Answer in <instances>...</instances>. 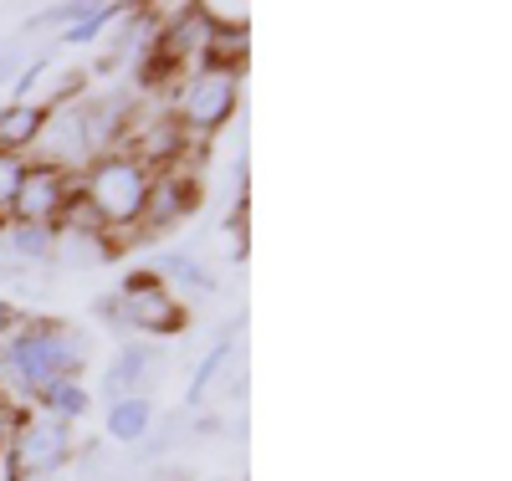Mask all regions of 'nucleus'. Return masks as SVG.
Returning <instances> with one entry per match:
<instances>
[{"label": "nucleus", "instance_id": "nucleus-1", "mask_svg": "<svg viewBox=\"0 0 512 481\" xmlns=\"http://www.w3.org/2000/svg\"><path fill=\"white\" fill-rule=\"evenodd\" d=\"M82 359H88L82 338L67 323H52V318L21 323L6 343H0V374L16 389H26V395H41V389L57 384V379H77Z\"/></svg>", "mask_w": 512, "mask_h": 481}, {"label": "nucleus", "instance_id": "nucleus-2", "mask_svg": "<svg viewBox=\"0 0 512 481\" xmlns=\"http://www.w3.org/2000/svg\"><path fill=\"white\" fill-rule=\"evenodd\" d=\"M149 185H154V169L134 154H98L88 164V174H82V200H88V210L103 221V236L118 241H134V231L128 226H139L144 221V205H149Z\"/></svg>", "mask_w": 512, "mask_h": 481}, {"label": "nucleus", "instance_id": "nucleus-3", "mask_svg": "<svg viewBox=\"0 0 512 481\" xmlns=\"http://www.w3.org/2000/svg\"><path fill=\"white\" fill-rule=\"evenodd\" d=\"M236 103H241V72L190 67V77L175 87V123L185 139H205L236 113Z\"/></svg>", "mask_w": 512, "mask_h": 481}, {"label": "nucleus", "instance_id": "nucleus-4", "mask_svg": "<svg viewBox=\"0 0 512 481\" xmlns=\"http://www.w3.org/2000/svg\"><path fill=\"white\" fill-rule=\"evenodd\" d=\"M6 461L16 476L52 481V471H62L72 461V425L52 420V415H21L11 446H6Z\"/></svg>", "mask_w": 512, "mask_h": 481}, {"label": "nucleus", "instance_id": "nucleus-5", "mask_svg": "<svg viewBox=\"0 0 512 481\" xmlns=\"http://www.w3.org/2000/svg\"><path fill=\"white\" fill-rule=\"evenodd\" d=\"M77 190H82V174L57 169V164H26L16 205H11V226H57L62 210L77 200Z\"/></svg>", "mask_w": 512, "mask_h": 481}, {"label": "nucleus", "instance_id": "nucleus-6", "mask_svg": "<svg viewBox=\"0 0 512 481\" xmlns=\"http://www.w3.org/2000/svg\"><path fill=\"white\" fill-rule=\"evenodd\" d=\"M123 323H134L144 333H180L185 328V308L154 272H134L123 282Z\"/></svg>", "mask_w": 512, "mask_h": 481}, {"label": "nucleus", "instance_id": "nucleus-7", "mask_svg": "<svg viewBox=\"0 0 512 481\" xmlns=\"http://www.w3.org/2000/svg\"><path fill=\"white\" fill-rule=\"evenodd\" d=\"M195 205H200L195 174L180 169V164L159 169V174H154V185H149V205H144V231H169V226H180Z\"/></svg>", "mask_w": 512, "mask_h": 481}, {"label": "nucleus", "instance_id": "nucleus-8", "mask_svg": "<svg viewBox=\"0 0 512 481\" xmlns=\"http://www.w3.org/2000/svg\"><path fill=\"white\" fill-rule=\"evenodd\" d=\"M41 123H47V103H0V154H26L41 139Z\"/></svg>", "mask_w": 512, "mask_h": 481}, {"label": "nucleus", "instance_id": "nucleus-9", "mask_svg": "<svg viewBox=\"0 0 512 481\" xmlns=\"http://www.w3.org/2000/svg\"><path fill=\"white\" fill-rule=\"evenodd\" d=\"M149 364H154V348H123V354L108 364V374H103V389H108L113 400H128L144 384Z\"/></svg>", "mask_w": 512, "mask_h": 481}, {"label": "nucleus", "instance_id": "nucleus-10", "mask_svg": "<svg viewBox=\"0 0 512 481\" xmlns=\"http://www.w3.org/2000/svg\"><path fill=\"white\" fill-rule=\"evenodd\" d=\"M149 425H154V405L144 395L113 400V410H108V435H113V441H144Z\"/></svg>", "mask_w": 512, "mask_h": 481}, {"label": "nucleus", "instance_id": "nucleus-11", "mask_svg": "<svg viewBox=\"0 0 512 481\" xmlns=\"http://www.w3.org/2000/svg\"><path fill=\"white\" fill-rule=\"evenodd\" d=\"M41 415H52V420H82L88 415V389H82V379H57V384H47L41 389Z\"/></svg>", "mask_w": 512, "mask_h": 481}, {"label": "nucleus", "instance_id": "nucleus-12", "mask_svg": "<svg viewBox=\"0 0 512 481\" xmlns=\"http://www.w3.org/2000/svg\"><path fill=\"white\" fill-rule=\"evenodd\" d=\"M113 16H118V6H72V21L62 26V41L67 47H82V41H93Z\"/></svg>", "mask_w": 512, "mask_h": 481}, {"label": "nucleus", "instance_id": "nucleus-13", "mask_svg": "<svg viewBox=\"0 0 512 481\" xmlns=\"http://www.w3.org/2000/svg\"><path fill=\"white\" fill-rule=\"evenodd\" d=\"M236 359V343L226 338V343H216V348H210V354L200 359V369H195V379H190V400L200 405L205 395H210V389H216V379H221V369Z\"/></svg>", "mask_w": 512, "mask_h": 481}, {"label": "nucleus", "instance_id": "nucleus-14", "mask_svg": "<svg viewBox=\"0 0 512 481\" xmlns=\"http://www.w3.org/2000/svg\"><path fill=\"white\" fill-rule=\"evenodd\" d=\"M21 174H26V154H0V226L11 221V205L21 190Z\"/></svg>", "mask_w": 512, "mask_h": 481}, {"label": "nucleus", "instance_id": "nucleus-15", "mask_svg": "<svg viewBox=\"0 0 512 481\" xmlns=\"http://www.w3.org/2000/svg\"><path fill=\"white\" fill-rule=\"evenodd\" d=\"M52 231L57 226H11V251L16 256H31V261L52 256Z\"/></svg>", "mask_w": 512, "mask_h": 481}, {"label": "nucleus", "instance_id": "nucleus-16", "mask_svg": "<svg viewBox=\"0 0 512 481\" xmlns=\"http://www.w3.org/2000/svg\"><path fill=\"white\" fill-rule=\"evenodd\" d=\"M154 277H159L164 287H169V282H180V287H195V292H200V287H210V277H205V272L195 267L190 256H164Z\"/></svg>", "mask_w": 512, "mask_h": 481}, {"label": "nucleus", "instance_id": "nucleus-17", "mask_svg": "<svg viewBox=\"0 0 512 481\" xmlns=\"http://www.w3.org/2000/svg\"><path fill=\"white\" fill-rule=\"evenodd\" d=\"M195 16L210 31H246V6H216V0H205V6H195Z\"/></svg>", "mask_w": 512, "mask_h": 481}, {"label": "nucleus", "instance_id": "nucleus-18", "mask_svg": "<svg viewBox=\"0 0 512 481\" xmlns=\"http://www.w3.org/2000/svg\"><path fill=\"white\" fill-rule=\"evenodd\" d=\"M16 425H21V410L11 405V395H6V389H0V456H6V446H11Z\"/></svg>", "mask_w": 512, "mask_h": 481}, {"label": "nucleus", "instance_id": "nucleus-19", "mask_svg": "<svg viewBox=\"0 0 512 481\" xmlns=\"http://www.w3.org/2000/svg\"><path fill=\"white\" fill-rule=\"evenodd\" d=\"M16 62H21V52H16V47H0V87L16 82Z\"/></svg>", "mask_w": 512, "mask_h": 481}, {"label": "nucleus", "instance_id": "nucleus-20", "mask_svg": "<svg viewBox=\"0 0 512 481\" xmlns=\"http://www.w3.org/2000/svg\"><path fill=\"white\" fill-rule=\"evenodd\" d=\"M16 328H21V323H16V313L6 308V302H0V343H6V338H11Z\"/></svg>", "mask_w": 512, "mask_h": 481}, {"label": "nucleus", "instance_id": "nucleus-21", "mask_svg": "<svg viewBox=\"0 0 512 481\" xmlns=\"http://www.w3.org/2000/svg\"><path fill=\"white\" fill-rule=\"evenodd\" d=\"M0 481H16V471H11V461L0 456Z\"/></svg>", "mask_w": 512, "mask_h": 481}, {"label": "nucleus", "instance_id": "nucleus-22", "mask_svg": "<svg viewBox=\"0 0 512 481\" xmlns=\"http://www.w3.org/2000/svg\"><path fill=\"white\" fill-rule=\"evenodd\" d=\"M16 481H41V476H16Z\"/></svg>", "mask_w": 512, "mask_h": 481}]
</instances>
